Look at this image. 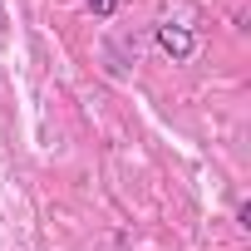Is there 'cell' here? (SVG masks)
I'll list each match as a JSON object with an SVG mask.
<instances>
[{
	"instance_id": "2",
	"label": "cell",
	"mask_w": 251,
	"mask_h": 251,
	"mask_svg": "<svg viewBox=\"0 0 251 251\" xmlns=\"http://www.w3.org/2000/svg\"><path fill=\"white\" fill-rule=\"evenodd\" d=\"M84 5H89L94 15H113V10H118V0H84Z\"/></svg>"
},
{
	"instance_id": "1",
	"label": "cell",
	"mask_w": 251,
	"mask_h": 251,
	"mask_svg": "<svg viewBox=\"0 0 251 251\" xmlns=\"http://www.w3.org/2000/svg\"><path fill=\"white\" fill-rule=\"evenodd\" d=\"M158 45H163V54H173V59H192V50H197L192 30H182V25H158Z\"/></svg>"
}]
</instances>
